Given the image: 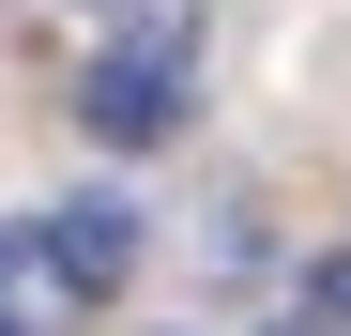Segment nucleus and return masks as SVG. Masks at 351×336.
I'll return each instance as SVG.
<instances>
[{
	"instance_id": "7ed1b4c3",
	"label": "nucleus",
	"mask_w": 351,
	"mask_h": 336,
	"mask_svg": "<svg viewBox=\"0 0 351 336\" xmlns=\"http://www.w3.org/2000/svg\"><path fill=\"white\" fill-rule=\"evenodd\" d=\"M306 306H321V321H336V336H351V245H336V260H321V275H306Z\"/></svg>"
},
{
	"instance_id": "423d86ee",
	"label": "nucleus",
	"mask_w": 351,
	"mask_h": 336,
	"mask_svg": "<svg viewBox=\"0 0 351 336\" xmlns=\"http://www.w3.org/2000/svg\"><path fill=\"white\" fill-rule=\"evenodd\" d=\"M0 336H31V321H16V306H0Z\"/></svg>"
},
{
	"instance_id": "39448f33",
	"label": "nucleus",
	"mask_w": 351,
	"mask_h": 336,
	"mask_svg": "<svg viewBox=\"0 0 351 336\" xmlns=\"http://www.w3.org/2000/svg\"><path fill=\"white\" fill-rule=\"evenodd\" d=\"M275 336H336V321H321V306H306V321H275Z\"/></svg>"
},
{
	"instance_id": "f03ea898",
	"label": "nucleus",
	"mask_w": 351,
	"mask_h": 336,
	"mask_svg": "<svg viewBox=\"0 0 351 336\" xmlns=\"http://www.w3.org/2000/svg\"><path fill=\"white\" fill-rule=\"evenodd\" d=\"M31 260L62 275L77 306H107V291H123V275H138V199H62V214H46V230H31Z\"/></svg>"
},
{
	"instance_id": "f257e3e1",
	"label": "nucleus",
	"mask_w": 351,
	"mask_h": 336,
	"mask_svg": "<svg viewBox=\"0 0 351 336\" xmlns=\"http://www.w3.org/2000/svg\"><path fill=\"white\" fill-rule=\"evenodd\" d=\"M77 123H92L107 153H153L168 123H184V0H153V16L77 77Z\"/></svg>"
},
{
	"instance_id": "20e7f679",
	"label": "nucleus",
	"mask_w": 351,
	"mask_h": 336,
	"mask_svg": "<svg viewBox=\"0 0 351 336\" xmlns=\"http://www.w3.org/2000/svg\"><path fill=\"white\" fill-rule=\"evenodd\" d=\"M16 275H31V230H0V291H16Z\"/></svg>"
}]
</instances>
